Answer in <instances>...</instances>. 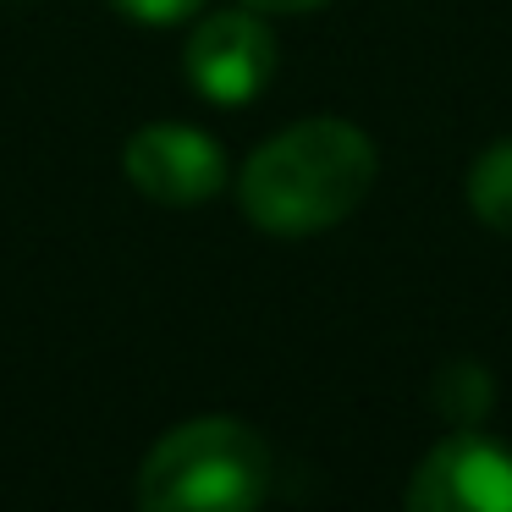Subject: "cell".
I'll return each mask as SVG.
<instances>
[{
    "label": "cell",
    "instance_id": "8",
    "mask_svg": "<svg viewBox=\"0 0 512 512\" xmlns=\"http://www.w3.org/2000/svg\"><path fill=\"white\" fill-rule=\"evenodd\" d=\"M127 23H149V28H171L188 23L193 12H204V0H111Z\"/></svg>",
    "mask_w": 512,
    "mask_h": 512
},
{
    "label": "cell",
    "instance_id": "9",
    "mask_svg": "<svg viewBox=\"0 0 512 512\" xmlns=\"http://www.w3.org/2000/svg\"><path fill=\"white\" fill-rule=\"evenodd\" d=\"M248 12H314V6H325V0H243Z\"/></svg>",
    "mask_w": 512,
    "mask_h": 512
},
{
    "label": "cell",
    "instance_id": "4",
    "mask_svg": "<svg viewBox=\"0 0 512 512\" xmlns=\"http://www.w3.org/2000/svg\"><path fill=\"white\" fill-rule=\"evenodd\" d=\"M182 67L210 105H248L276 78V39L254 12H215L193 28Z\"/></svg>",
    "mask_w": 512,
    "mask_h": 512
},
{
    "label": "cell",
    "instance_id": "7",
    "mask_svg": "<svg viewBox=\"0 0 512 512\" xmlns=\"http://www.w3.org/2000/svg\"><path fill=\"white\" fill-rule=\"evenodd\" d=\"M430 397H435V408H441L446 419L468 430V424L485 419V408H490V397H496V386H490L485 364H474V358H452V364H441V375H435Z\"/></svg>",
    "mask_w": 512,
    "mask_h": 512
},
{
    "label": "cell",
    "instance_id": "6",
    "mask_svg": "<svg viewBox=\"0 0 512 512\" xmlns=\"http://www.w3.org/2000/svg\"><path fill=\"white\" fill-rule=\"evenodd\" d=\"M468 210H474L490 232L512 237V138L490 144L485 155L468 166Z\"/></svg>",
    "mask_w": 512,
    "mask_h": 512
},
{
    "label": "cell",
    "instance_id": "5",
    "mask_svg": "<svg viewBox=\"0 0 512 512\" xmlns=\"http://www.w3.org/2000/svg\"><path fill=\"white\" fill-rule=\"evenodd\" d=\"M127 182L155 204H204L226 188V155L210 133L182 122H155L127 138Z\"/></svg>",
    "mask_w": 512,
    "mask_h": 512
},
{
    "label": "cell",
    "instance_id": "2",
    "mask_svg": "<svg viewBox=\"0 0 512 512\" xmlns=\"http://www.w3.org/2000/svg\"><path fill=\"white\" fill-rule=\"evenodd\" d=\"M270 446L243 419H193L160 435L138 468V512H259Z\"/></svg>",
    "mask_w": 512,
    "mask_h": 512
},
{
    "label": "cell",
    "instance_id": "1",
    "mask_svg": "<svg viewBox=\"0 0 512 512\" xmlns=\"http://www.w3.org/2000/svg\"><path fill=\"white\" fill-rule=\"evenodd\" d=\"M375 188V144L353 122L314 116L248 155L237 177L243 215L270 237H314L347 221Z\"/></svg>",
    "mask_w": 512,
    "mask_h": 512
},
{
    "label": "cell",
    "instance_id": "3",
    "mask_svg": "<svg viewBox=\"0 0 512 512\" xmlns=\"http://www.w3.org/2000/svg\"><path fill=\"white\" fill-rule=\"evenodd\" d=\"M402 512H512V452L474 430L446 435L413 468Z\"/></svg>",
    "mask_w": 512,
    "mask_h": 512
}]
</instances>
